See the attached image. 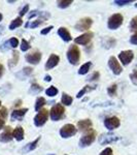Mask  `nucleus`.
<instances>
[{
	"instance_id": "31",
	"label": "nucleus",
	"mask_w": 137,
	"mask_h": 155,
	"mask_svg": "<svg viewBox=\"0 0 137 155\" xmlns=\"http://www.w3.org/2000/svg\"><path fill=\"white\" fill-rule=\"evenodd\" d=\"M32 71H33V69H32L31 67H28V66H27V67H24V68L22 69V71L20 72V74H17V76H21V74H23L24 78L29 77L30 74H32ZM24 80H25V79H24Z\"/></svg>"
},
{
	"instance_id": "35",
	"label": "nucleus",
	"mask_w": 137,
	"mask_h": 155,
	"mask_svg": "<svg viewBox=\"0 0 137 155\" xmlns=\"http://www.w3.org/2000/svg\"><path fill=\"white\" fill-rule=\"evenodd\" d=\"M8 45H9V47H11V48L16 49L17 47L19 46V39L17 38V37H11V38L8 41Z\"/></svg>"
},
{
	"instance_id": "33",
	"label": "nucleus",
	"mask_w": 137,
	"mask_h": 155,
	"mask_svg": "<svg viewBox=\"0 0 137 155\" xmlns=\"http://www.w3.org/2000/svg\"><path fill=\"white\" fill-rule=\"evenodd\" d=\"M130 30L132 32H137V16L134 17L130 22Z\"/></svg>"
},
{
	"instance_id": "4",
	"label": "nucleus",
	"mask_w": 137,
	"mask_h": 155,
	"mask_svg": "<svg viewBox=\"0 0 137 155\" xmlns=\"http://www.w3.org/2000/svg\"><path fill=\"white\" fill-rule=\"evenodd\" d=\"M48 118H49V111L48 110L41 109L39 111V113L34 117V124L36 126L40 127L46 124V122L48 121Z\"/></svg>"
},
{
	"instance_id": "22",
	"label": "nucleus",
	"mask_w": 137,
	"mask_h": 155,
	"mask_svg": "<svg viewBox=\"0 0 137 155\" xmlns=\"http://www.w3.org/2000/svg\"><path fill=\"white\" fill-rule=\"evenodd\" d=\"M72 101H73V98H72L70 95H68V94H66V93L62 94V97H61L62 104H64V106H70L72 104Z\"/></svg>"
},
{
	"instance_id": "39",
	"label": "nucleus",
	"mask_w": 137,
	"mask_h": 155,
	"mask_svg": "<svg viewBox=\"0 0 137 155\" xmlns=\"http://www.w3.org/2000/svg\"><path fill=\"white\" fill-rule=\"evenodd\" d=\"M99 77H100V74H99L98 71H95L93 74H92L91 77L89 78L88 81H90V82H92V81H96V80H98V79H99Z\"/></svg>"
},
{
	"instance_id": "44",
	"label": "nucleus",
	"mask_w": 137,
	"mask_h": 155,
	"mask_svg": "<svg viewBox=\"0 0 137 155\" xmlns=\"http://www.w3.org/2000/svg\"><path fill=\"white\" fill-rule=\"evenodd\" d=\"M130 42H131L132 45H135V46H137V32H136L135 34H133V35L131 36Z\"/></svg>"
},
{
	"instance_id": "41",
	"label": "nucleus",
	"mask_w": 137,
	"mask_h": 155,
	"mask_svg": "<svg viewBox=\"0 0 137 155\" xmlns=\"http://www.w3.org/2000/svg\"><path fill=\"white\" fill-rule=\"evenodd\" d=\"M0 117H1L2 119H4V118H6V117H7L6 107H1V110H0Z\"/></svg>"
},
{
	"instance_id": "20",
	"label": "nucleus",
	"mask_w": 137,
	"mask_h": 155,
	"mask_svg": "<svg viewBox=\"0 0 137 155\" xmlns=\"http://www.w3.org/2000/svg\"><path fill=\"white\" fill-rule=\"evenodd\" d=\"M39 140H40V137H38L36 140H34L33 142H31V143L27 144L26 146L22 149V151H23L24 153H27V152H30V151H32V150H34L37 147V144H38Z\"/></svg>"
},
{
	"instance_id": "27",
	"label": "nucleus",
	"mask_w": 137,
	"mask_h": 155,
	"mask_svg": "<svg viewBox=\"0 0 137 155\" xmlns=\"http://www.w3.org/2000/svg\"><path fill=\"white\" fill-rule=\"evenodd\" d=\"M18 61H19V53L17 51H14L12 52V58L9 60V67L17 65Z\"/></svg>"
},
{
	"instance_id": "26",
	"label": "nucleus",
	"mask_w": 137,
	"mask_h": 155,
	"mask_svg": "<svg viewBox=\"0 0 137 155\" xmlns=\"http://www.w3.org/2000/svg\"><path fill=\"white\" fill-rule=\"evenodd\" d=\"M91 66H92L91 62H87V63L83 64V65L81 66V68H79L78 74H88L89 71H90V68H91Z\"/></svg>"
},
{
	"instance_id": "49",
	"label": "nucleus",
	"mask_w": 137,
	"mask_h": 155,
	"mask_svg": "<svg viewBox=\"0 0 137 155\" xmlns=\"http://www.w3.org/2000/svg\"><path fill=\"white\" fill-rule=\"evenodd\" d=\"M2 18H3V16H2V14H1V12H0V21H1V20H2Z\"/></svg>"
},
{
	"instance_id": "50",
	"label": "nucleus",
	"mask_w": 137,
	"mask_h": 155,
	"mask_svg": "<svg viewBox=\"0 0 137 155\" xmlns=\"http://www.w3.org/2000/svg\"><path fill=\"white\" fill-rule=\"evenodd\" d=\"M0 107H1V101H0Z\"/></svg>"
},
{
	"instance_id": "16",
	"label": "nucleus",
	"mask_w": 137,
	"mask_h": 155,
	"mask_svg": "<svg viewBox=\"0 0 137 155\" xmlns=\"http://www.w3.org/2000/svg\"><path fill=\"white\" fill-rule=\"evenodd\" d=\"M12 139H14V137H12L11 127L9 126L5 127L4 131L0 134V142H2V143H7V142H11Z\"/></svg>"
},
{
	"instance_id": "23",
	"label": "nucleus",
	"mask_w": 137,
	"mask_h": 155,
	"mask_svg": "<svg viewBox=\"0 0 137 155\" xmlns=\"http://www.w3.org/2000/svg\"><path fill=\"white\" fill-rule=\"evenodd\" d=\"M116 41L114 38H111V37H106V39H104L103 41V47L106 49H109V48H113V47L116 45Z\"/></svg>"
},
{
	"instance_id": "38",
	"label": "nucleus",
	"mask_w": 137,
	"mask_h": 155,
	"mask_svg": "<svg viewBox=\"0 0 137 155\" xmlns=\"http://www.w3.org/2000/svg\"><path fill=\"white\" fill-rule=\"evenodd\" d=\"M130 80L134 85H137V71H134L130 74Z\"/></svg>"
},
{
	"instance_id": "10",
	"label": "nucleus",
	"mask_w": 137,
	"mask_h": 155,
	"mask_svg": "<svg viewBox=\"0 0 137 155\" xmlns=\"http://www.w3.org/2000/svg\"><path fill=\"white\" fill-rule=\"evenodd\" d=\"M104 125H105L106 128L108 130H113V129L118 128V127L121 125V121L118 117L113 116V117H108L104 120Z\"/></svg>"
},
{
	"instance_id": "11",
	"label": "nucleus",
	"mask_w": 137,
	"mask_h": 155,
	"mask_svg": "<svg viewBox=\"0 0 137 155\" xmlns=\"http://www.w3.org/2000/svg\"><path fill=\"white\" fill-rule=\"evenodd\" d=\"M93 36H94L93 32H87V33H84V34H81V35H79L78 37H76V38L74 39V41H75V44L81 45V46H86V45H88L89 42L92 41Z\"/></svg>"
},
{
	"instance_id": "48",
	"label": "nucleus",
	"mask_w": 137,
	"mask_h": 155,
	"mask_svg": "<svg viewBox=\"0 0 137 155\" xmlns=\"http://www.w3.org/2000/svg\"><path fill=\"white\" fill-rule=\"evenodd\" d=\"M3 30H4V26H3V25H0V34L3 32Z\"/></svg>"
},
{
	"instance_id": "15",
	"label": "nucleus",
	"mask_w": 137,
	"mask_h": 155,
	"mask_svg": "<svg viewBox=\"0 0 137 155\" xmlns=\"http://www.w3.org/2000/svg\"><path fill=\"white\" fill-rule=\"evenodd\" d=\"M27 112H28L27 107H25V109H20V110H14L11 113V121H16V120L22 121Z\"/></svg>"
},
{
	"instance_id": "14",
	"label": "nucleus",
	"mask_w": 137,
	"mask_h": 155,
	"mask_svg": "<svg viewBox=\"0 0 137 155\" xmlns=\"http://www.w3.org/2000/svg\"><path fill=\"white\" fill-rule=\"evenodd\" d=\"M59 61H60V57L58 56V55L52 54L51 56H49V58L48 59V61H46V71H49V69L54 68L55 66L58 65Z\"/></svg>"
},
{
	"instance_id": "6",
	"label": "nucleus",
	"mask_w": 137,
	"mask_h": 155,
	"mask_svg": "<svg viewBox=\"0 0 137 155\" xmlns=\"http://www.w3.org/2000/svg\"><path fill=\"white\" fill-rule=\"evenodd\" d=\"M92 24H93V20H92L91 18L86 17V18L81 19L78 23H76L75 29L78 30V31H86V30L91 28Z\"/></svg>"
},
{
	"instance_id": "3",
	"label": "nucleus",
	"mask_w": 137,
	"mask_h": 155,
	"mask_svg": "<svg viewBox=\"0 0 137 155\" xmlns=\"http://www.w3.org/2000/svg\"><path fill=\"white\" fill-rule=\"evenodd\" d=\"M124 18L121 14H114L111 17H109L108 22H107V26L110 30H116L119 27H121V25L123 24Z\"/></svg>"
},
{
	"instance_id": "36",
	"label": "nucleus",
	"mask_w": 137,
	"mask_h": 155,
	"mask_svg": "<svg viewBox=\"0 0 137 155\" xmlns=\"http://www.w3.org/2000/svg\"><path fill=\"white\" fill-rule=\"evenodd\" d=\"M116 88H118V86H116V84H113L110 87H108L107 88V93L108 95L110 96H114L116 93Z\"/></svg>"
},
{
	"instance_id": "17",
	"label": "nucleus",
	"mask_w": 137,
	"mask_h": 155,
	"mask_svg": "<svg viewBox=\"0 0 137 155\" xmlns=\"http://www.w3.org/2000/svg\"><path fill=\"white\" fill-rule=\"evenodd\" d=\"M92 125H93V123H92V121L90 119H84V120H81V121L78 122V129L81 131H87L89 130V129H91Z\"/></svg>"
},
{
	"instance_id": "29",
	"label": "nucleus",
	"mask_w": 137,
	"mask_h": 155,
	"mask_svg": "<svg viewBox=\"0 0 137 155\" xmlns=\"http://www.w3.org/2000/svg\"><path fill=\"white\" fill-rule=\"evenodd\" d=\"M95 89V86L94 87H90V86H84L83 89L81 90V91L78 93V95H76V97L78 98H81V96H84V93H87V92H89V91H91V90H94Z\"/></svg>"
},
{
	"instance_id": "30",
	"label": "nucleus",
	"mask_w": 137,
	"mask_h": 155,
	"mask_svg": "<svg viewBox=\"0 0 137 155\" xmlns=\"http://www.w3.org/2000/svg\"><path fill=\"white\" fill-rule=\"evenodd\" d=\"M46 95L53 97V96L58 94V89H57L55 86H51V87H49V88L46 90Z\"/></svg>"
},
{
	"instance_id": "43",
	"label": "nucleus",
	"mask_w": 137,
	"mask_h": 155,
	"mask_svg": "<svg viewBox=\"0 0 137 155\" xmlns=\"http://www.w3.org/2000/svg\"><path fill=\"white\" fill-rule=\"evenodd\" d=\"M54 27L53 26H49V27H46V28H44V29H42L41 30V32L40 33L42 34V35H46V34H48L49 32H51V30L53 29Z\"/></svg>"
},
{
	"instance_id": "52",
	"label": "nucleus",
	"mask_w": 137,
	"mask_h": 155,
	"mask_svg": "<svg viewBox=\"0 0 137 155\" xmlns=\"http://www.w3.org/2000/svg\"><path fill=\"white\" fill-rule=\"evenodd\" d=\"M49 155H55V154H49Z\"/></svg>"
},
{
	"instance_id": "40",
	"label": "nucleus",
	"mask_w": 137,
	"mask_h": 155,
	"mask_svg": "<svg viewBox=\"0 0 137 155\" xmlns=\"http://www.w3.org/2000/svg\"><path fill=\"white\" fill-rule=\"evenodd\" d=\"M28 11H29V5H28V4H26V5H25L23 8L20 11V18H21V17H23V16H25V15L28 12Z\"/></svg>"
},
{
	"instance_id": "2",
	"label": "nucleus",
	"mask_w": 137,
	"mask_h": 155,
	"mask_svg": "<svg viewBox=\"0 0 137 155\" xmlns=\"http://www.w3.org/2000/svg\"><path fill=\"white\" fill-rule=\"evenodd\" d=\"M64 113H65V109H64L63 104H57L52 107L49 115H51V119L53 121H59L61 118H63Z\"/></svg>"
},
{
	"instance_id": "18",
	"label": "nucleus",
	"mask_w": 137,
	"mask_h": 155,
	"mask_svg": "<svg viewBox=\"0 0 137 155\" xmlns=\"http://www.w3.org/2000/svg\"><path fill=\"white\" fill-rule=\"evenodd\" d=\"M58 35L61 37L64 41H70L72 39L70 33H69V31L65 27H60L58 29Z\"/></svg>"
},
{
	"instance_id": "5",
	"label": "nucleus",
	"mask_w": 137,
	"mask_h": 155,
	"mask_svg": "<svg viewBox=\"0 0 137 155\" xmlns=\"http://www.w3.org/2000/svg\"><path fill=\"white\" fill-rule=\"evenodd\" d=\"M78 132V129L75 128V126L73 124H65L61 129H60V136L64 139H68Z\"/></svg>"
},
{
	"instance_id": "47",
	"label": "nucleus",
	"mask_w": 137,
	"mask_h": 155,
	"mask_svg": "<svg viewBox=\"0 0 137 155\" xmlns=\"http://www.w3.org/2000/svg\"><path fill=\"white\" fill-rule=\"evenodd\" d=\"M44 81H46V82H51L52 81V77L49 76V74H46V76L44 77Z\"/></svg>"
},
{
	"instance_id": "21",
	"label": "nucleus",
	"mask_w": 137,
	"mask_h": 155,
	"mask_svg": "<svg viewBox=\"0 0 137 155\" xmlns=\"http://www.w3.org/2000/svg\"><path fill=\"white\" fill-rule=\"evenodd\" d=\"M22 24H23V20H22V18H16L14 19L11 21V25H9V30H14L16 28H18V27L22 26Z\"/></svg>"
},
{
	"instance_id": "46",
	"label": "nucleus",
	"mask_w": 137,
	"mask_h": 155,
	"mask_svg": "<svg viewBox=\"0 0 137 155\" xmlns=\"http://www.w3.org/2000/svg\"><path fill=\"white\" fill-rule=\"evenodd\" d=\"M3 72H4V67H3V65H2V64H0V78L2 77Z\"/></svg>"
},
{
	"instance_id": "8",
	"label": "nucleus",
	"mask_w": 137,
	"mask_h": 155,
	"mask_svg": "<svg viewBox=\"0 0 137 155\" xmlns=\"http://www.w3.org/2000/svg\"><path fill=\"white\" fill-rule=\"evenodd\" d=\"M108 66H109V68L113 71V74H116V76L121 74L122 71H123V68H122L121 64H119L118 59H116L114 56H111L110 58L108 59Z\"/></svg>"
},
{
	"instance_id": "12",
	"label": "nucleus",
	"mask_w": 137,
	"mask_h": 155,
	"mask_svg": "<svg viewBox=\"0 0 137 155\" xmlns=\"http://www.w3.org/2000/svg\"><path fill=\"white\" fill-rule=\"evenodd\" d=\"M119 139V137L114 136L113 134H103L99 137V143L101 145H107L110 143H113V142L118 141Z\"/></svg>"
},
{
	"instance_id": "24",
	"label": "nucleus",
	"mask_w": 137,
	"mask_h": 155,
	"mask_svg": "<svg viewBox=\"0 0 137 155\" xmlns=\"http://www.w3.org/2000/svg\"><path fill=\"white\" fill-rule=\"evenodd\" d=\"M43 88H42L41 86H39L38 84L34 83L31 85V87H30V90H29V93L30 94H38L39 92H41Z\"/></svg>"
},
{
	"instance_id": "25",
	"label": "nucleus",
	"mask_w": 137,
	"mask_h": 155,
	"mask_svg": "<svg viewBox=\"0 0 137 155\" xmlns=\"http://www.w3.org/2000/svg\"><path fill=\"white\" fill-rule=\"evenodd\" d=\"M46 104V99H44V97H38L35 102V111L39 112L41 110V107Z\"/></svg>"
},
{
	"instance_id": "34",
	"label": "nucleus",
	"mask_w": 137,
	"mask_h": 155,
	"mask_svg": "<svg viewBox=\"0 0 137 155\" xmlns=\"http://www.w3.org/2000/svg\"><path fill=\"white\" fill-rule=\"evenodd\" d=\"M31 48V46H30V44L28 41H26V39H22V41H21V50L23 52H26V51H28V50Z\"/></svg>"
},
{
	"instance_id": "1",
	"label": "nucleus",
	"mask_w": 137,
	"mask_h": 155,
	"mask_svg": "<svg viewBox=\"0 0 137 155\" xmlns=\"http://www.w3.org/2000/svg\"><path fill=\"white\" fill-rule=\"evenodd\" d=\"M79 58H81V52H79L78 46H71L67 51V59H68V61L73 65H76L79 62Z\"/></svg>"
},
{
	"instance_id": "28",
	"label": "nucleus",
	"mask_w": 137,
	"mask_h": 155,
	"mask_svg": "<svg viewBox=\"0 0 137 155\" xmlns=\"http://www.w3.org/2000/svg\"><path fill=\"white\" fill-rule=\"evenodd\" d=\"M72 0H61V1H58L57 2V5L60 8H66V7H68L70 4L72 3Z\"/></svg>"
},
{
	"instance_id": "19",
	"label": "nucleus",
	"mask_w": 137,
	"mask_h": 155,
	"mask_svg": "<svg viewBox=\"0 0 137 155\" xmlns=\"http://www.w3.org/2000/svg\"><path fill=\"white\" fill-rule=\"evenodd\" d=\"M12 137H14V139L17 140V141H22V140L24 139V128L21 126H18L16 127V128L14 129V131H12Z\"/></svg>"
},
{
	"instance_id": "42",
	"label": "nucleus",
	"mask_w": 137,
	"mask_h": 155,
	"mask_svg": "<svg viewBox=\"0 0 137 155\" xmlns=\"http://www.w3.org/2000/svg\"><path fill=\"white\" fill-rule=\"evenodd\" d=\"M100 155H113V149L111 148H106L101 152Z\"/></svg>"
},
{
	"instance_id": "13",
	"label": "nucleus",
	"mask_w": 137,
	"mask_h": 155,
	"mask_svg": "<svg viewBox=\"0 0 137 155\" xmlns=\"http://www.w3.org/2000/svg\"><path fill=\"white\" fill-rule=\"evenodd\" d=\"M41 57L42 55L40 52H34V53H31V54H28L26 55V61L28 62L30 64H33V65H35V64H38L39 61L41 60Z\"/></svg>"
},
{
	"instance_id": "37",
	"label": "nucleus",
	"mask_w": 137,
	"mask_h": 155,
	"mask_svg": "<svg viewBox=\"0 0 137 155\" xmlns=\"http://www.w3.org/2000/svg\"><path fill=\"white\" fill-rule=\"evenodd\" d=\"M113 3L119 6H123V5H127V4L132 3V0H116Z\"/></svg>"
},
{
	"instance_id": "51",
	"label": "nucleus",
	"mask_w": 137,
	"mask_h": 155,
	"mask_svg": "<svg viewBox=\"0 0 137 155\" xmlns=\"http://www.w3.org/2000/svg\"><path fill=\"white\" fill-rule=\"evenodd\" d=\"M135 7H137V3H136V4H135Z\"/></svg>"
},
{
	"instance_id": "32",
	"label": "nucleus",
	"mask_w": 137,
	"mask_h": 155,
	"mask_svg": "<svg viewBox=\"0 0 137 155\" xmlns=\"http://www.w3.org/2000/svg\"><path fill=\"white\" fill-rule=\"evenodd\" d=\"M43 23V21L41 20H36V21H32V23H27L26 24V27H30V28H36V27L40 26V25Z\"/></svg>"
},
{
	"instance_id": "7",
	"label": "nucleus",
	"mask_w": 137,
	"mask_h": 155,
	"mask_svg": "<svg viewBox=\"0 0 137 155\" xmlns=\"http://www.w3.org/2000/svg\"><path fill=\"white\" fill-rule=\"evenodd\" d=\"M134 58V54L131 50H127V51H122L121 53L119 54V61L122 62L123 65H128L130 64V62L133 60Z\"/></svg>"
},
{
	"instance_id": "45",
	"label": "nucleus",
	"mask_w": 137,
	"mask_h": 155,
	"mask_svg": "<svg viewBox=\"0 0 137 155\" xmlns=\"http://www.w3.org/2000/svg\"><path fill=\"white\" fill-rule=\"evenodd\" d=\"M4 124H5V122H4V119H2L1 117H0V130H1V129L4 127Z\"/></svg>"
},
{
	"instance_id": "9",
	"label": "nucleus",
	"mask_w": 137,
	"mask_h": 155,
	"mask_svg": "<svg viewBox=\"0 0 137 155\" xmlns=\"http://www.w3.org/2000/svg\"><path fill=\"white\" fill-rule=\"evenodd\" d=\"M96 139V132L95 131H90L89 134H87L86 136H84L79 140V146L81 147H88L92 143H94Z\"/></svg>"
}]
</instances>
